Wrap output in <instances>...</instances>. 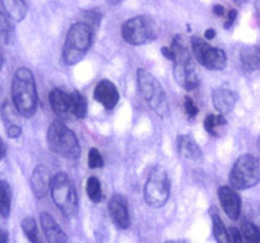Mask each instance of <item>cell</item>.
Returning a JSON list of instances; mask_svg holds the SVG:
<instances>
[{
	"instance_id": "cell-28",
	"label": "cell",
	"mask_w": 260,
	"mask_h": 243,
	"mask_svg": "<svg viewBox=\"0 0 260 243\" xmlns=\"http://www.w3.org/2000/svg\"><path fill=\"white\" fill-rule=\"evenodd\" d=\"M12 23L9 17L4 12L0 11V45H7L12 40Z\"/></svg>"
},
{
	"instance_id": "cell-18",
	"label": "cell",
	"mask_w": 260,
	"mask_h": 243,
	"mask_svg": "<svg viewBox=\"0 0 260 243\" xmlns=\"http://www.w3.org/2000/svg\"><path fill=\"white\" fill-rule=\"evenodd\" d=\"M177 149L181 157L189 160H199L202 158V149L190 135H181L177 139Z\"/></svg>"
},
{
	"instance_id": "cell-11",
	"label": "cell",
	"mask_w": 260,
	"mask_h": 243,
	"mask_svg": "<svg viewBox=\"0 0 260 243\" xmlns=\"http://www.w3.org/2000/svg\"><path fill=\"white\" fill-rule=\"evenodd\" d=\"M218 199L227 217L232 220H237L241 213V197L234 187L222 186L218 189Z\"/></svg>"
},
{
	"instance_id": "cell-19",
	"label": "cell",
	"mask_w": 260,
	"mask_h": 243,
	"mask_svg": "<svg viewBox=\"0 0 260 243\" xmlns=\"http://www.w3.org/2000/svg\"><path fill=\"white\" fill-rule=\"evenodd\" d=\"M240 61L242 69L246 73H252L260 67V49L257 46L244 47L240 52Z\"/></svg>"
},
{
	"instance_id": "cell-14",
	"label": "cell",
	"mask_w": 260,
	"mask_h": 243,
	"mask_svg": "<svg viewBox=\"0 0 260 243\" xmlns=\"http://www.w3.org/2000/svg\"><path fill=\"white\" fill-rule=\"evenodd\" d=\"M49 102L52 111L60 119H69L72 115L71 93H65L61 89H52L49 94Z\"/></svg>"
},
{
	"instance_id": "cell-20",
	"label": "cell",
	"mask_w": 260,
	"mask_h": 243,
	"mask_svg": "<svg viewBox=\"0 0 260 243\" xmlns=\"http://www.w3.org/2000/svg\"><path fill=\"white\" fill-rule=\"evenodd\" d=\"M0 3L3 7L4 13L12 21L21 22L26 17L27 9H28L26 0H0Z\"/></svg>"
},
{
	"instance_id": "cell-1",
	"label": "cell",
	"mask_w": 260,
	"mask_h": 243,
	"mask_svg": "<svg viewBox=\"0 0 260 243\" xmlns=\"http://www.w3.org/2000/svg\"><path fill=\"white\" fill-rule=\"evenodd\" d=\"M12 99L16 111L23 117H32L37 111V89L32 72L27 67L16 70L12 79Z\"/></svg>"
},
{
	"instance_id": "cell-10",
	"label": "cell",
	"mask_w": 260,
	"mask_h": 243,
	"mask_svg": "<svg viewBox=\"0 0 260 243\" xmlns=\"http://www.w3.org/2000/svg\"><path fill=\"white\" fill-rule=\"evenodd\" d=\"M191 47L195 59L207 69L219 72L226 67L227 56L222 49L211 46L208 42L199 37H194L191 40Z\"/></svg>"
},
{
	"instance_id": "cell-25",
	"label": "cell",
	"mask_w": 260,
	"mask_h": 243,
	"mask_svg": "<svg viewBox=\"0 0 260 243\" xmlns=\"http://www.w3.org/2000/svg\"><path fill=\"white\" fill-rule=\"evenodd\" d=\"M86 192L88 195L89 199L92 200L93 202L99 204V202L102 201L104 199V192H102V186H101V182L97 177H89L87 180V184H86Z\"/></svg>"
},
{
	"instance_id": "cell-36",
	"label": "cell",
	"mask_w": 260,
	"mask_h": 243,
	"mask_svg": "<svg viewBox=\"0 0 260 243\" xmlns=\"http://www.w3.org/2000/svg\"><path fill=\"white\" fill-rule=\"evenodd\" d=\"M9 242V234L7 230L0 229V243H8Z\"/></svg>"
},
{
	"instance_id": "cell-33",
	"label": "cell",
	"mask_w": 260,
	"mask_h": 243,
	"mask_svg": "<svg viewBox=\"0 0 260 243\" xmlns=\"http://www.w3.org/2000/svg\"><path fill=\"white\" fill-rule=\"evenodd\" d=\"M21 134L22 129L21 126L17 124L9 125L8 129H7V135H8V137H11V139H18V137L21 136Z\"/></svg>"
},
{
	"instance_id": "cell-44",
	"label": "cell",
	"mask_w": 260,
	"mask_h": 243,
	"mask_svg": "<svg viewBox=\"0 0 260 243\" xmlns=\"http://www.w3.org/2000/svg\"><path fill=\"white\" fill-rule=\"evenodd\" d=\"M2 64H3V56L0 54V66H2Z\"/></svg>"
},
{
	"instance_id": "cell-31",
	"label": "cell",
	"mask_w": 260,
	"mask_h": 243,
	"mask_svg": "<svg viewBox=\"0 0 260 243\" xmlns=\"http://www.w3.org/2000/svg\"><path fill=\"white\" fill-rule=\"evenodd\" d=\"M184 110H185V114L187 115L189 119H192L198 115V107L195 106L194 101H192L190 97H185V101H184Z\"/></svg>"
},
{
	"instance_id": "cell-8",
	"label": "cell",
	"mask_w": 260,
	"mask_h": 243,
	"mask_svg": "<svg viewBox=\"0 0 260 243\" xmlns=\"http://www.w3.org/2000/svg\"><path fill=\"white\" fill-rule=\"evenodd\" d=\"M157 34H158V27L156 22L147 16H138L127 19L121 27L122 39L125 40V42L134 46L153 41Z\"/></svg>"
},
{
	"instance_id": "cell-43",
	"label": "cell",
	"mask_w": 260,
	"mask_h": 243,
	"mask_svg": "<svg viewBox=\"0 0 260 243\" xmlns=\"http://www.w3.org/2000/svg\"><path fill=\"white\" fill-rule=\"evenodd\" d=\"M256 145H257V149H259V152H260V136H259V139H257Z\"/></svg>"
},
{
	"instance_id": "cell-37",
	"label": "cell",
	"mask_w": 260,
	"mask_h": 243,
	"mask_svg": "<svg viewBox=\"0 0 260 243\" xmlns=\"http://www.w3.org/2000/svg\"><path fill=\"white\" fill-rule=\"evenodd\" d=\"M214 36H216V31L213 28H208L204 32V39L206 40H213Z\"/></svg>"
},
{
	"instance_id": "cell-39",
	"label": "cell",
	"mask_w": 260,
	"mask_h": 243,
	"mask_svg": "<svg viewBox=\"0 0 260 243\" xmlns=\"http://www.w3.org/2000/svg\"><path fill=\"white\" fill-rule=\"evenodd\" d=\"M213 13L216 14V16H218V17L223 16V14H224V8L222 6H214L213 7Z\"/></svg>"
},
{
	"instance_id": "cell-32",
	"label": "cell",
	"mask_w": 260,
	"mask_h": 243,
	"mask_svg": "<svg viewBox=\"0 0 260 243\" xmlns=\"http://www.w3.org/2000/svg\"><path fill=\"white\" fill-rule=\"evenodd\" d=\"M229 235H230V240H231V243H245L241 230L237 229L236 227L230 228Z\"/></svg>"
},
{
	"instance_id": "cell-40",
	"label": "cell",
	"mask_w": 260,
	"mask_h": 243,
	"mask_svg": "<svg viewBox=\"0 0 260 243\" xmlns=\"http://www.w3.org/2000/svg\"><path fill=\"white\" fill-rule=\"evenodd\" d=\"M254 7H255V11H256L257 16L260 17V0H255L254 3Z\"/></svg>"
},
{
	"instance_id": "cell-4",
	"label": "cell",
	"mask_w": 260,
	"mask_h": 243,
	"mask_svg": "<svg viewBox=\"0 0 260 243\" xmlns=\"http://www.w3.org/2000/svg\"><path fill=\"white\" fill-rule=\"evenodd\" d=\"M47 145L56 155L67 159H77L81 157V145L76 134L61 121L50 125L46 135Z\"/></svg>"
},
{
	"instance_id": "cell-21",
	"label": "cell",
	"mask_w": 260,
	"mask_h": 243,
	"mask_svg": "<svg viewBox=\"0 0 260 243\" xmlns=\"http://www.w3.org/2000/svg\"><path fill=\"white\" fill-rule=\"evenodd\" d=\"M12 209V189L6 180H0V217L8 218Z\"/></svg>"
},
{
	"instance_id": "cell-2",
	"label": "cell",
	"mask_w": 260,
	"mask_h": 243,
	"mask_svg": "<svg viewBox=\"0 0 260 243\" xmlns=\"http://www.w3.org/2000/svg\"><path fill=\"white\" fill-rule=\"evenodd\" d=\"M93 31L83 22H77L69 28L62 47V60L67 65H76L86 56L92 44Z\"/></svg>"
},
{
	"instance_id": "cell-29",
	"label": "cell",
	"mask_w": 260,
	"mask_h": 243,
	"mask_svg": "<svg viewBox=\"0 0 260 243\" xmlns=\"http://www.w3.org/2000/svg\"><path fill=\"white\" fill-rule=\"evenodd\" d=\"M82 18H83V23H86L92 31H96L101 24V13L94 9H89V11H84L82 13Z\"/></svg>"
},
{
	"instance_id": "cell-34",
	"label": "cell",
	"mask_w": 260,
	"mask_h": 243,
	"mask_svg": "<svg viewBox=\"0 0 260 243\" xmlns=\"http://www.w3.org/2000/svg\"><path fill=\"white\" fill-rule=\"evenodd\" d=\"M236 18H237V11H236V9H232V11H230L229 17H227V21H226V23H224V28L229 29L230 27L234 24V22L236 21Z\"/></svg>"
},
{
	"instance_id": "cell-30",
	"label": "cell",
	"mask_w": 260,
	"mask_h": 243,
	"mask_svg": "<svg viewBox=\"0 0 260 243\" xmlns=\"http://www.w3.org/2000/svg\"><path fill=\"white\" fill-rule=\"evenodd\" d=\"M88 166L89 168L96 169L104 167V157H102L101 153L96 149V148H92L88 152Z\"/></svg>"
},
{
	"instance_id": "cell-6",
	"label": "cell",
	"mask_w": 260,
	"mask_h": 243,
	"mask_svg": "<svg viewBox=\"0 0 260 243\" xmlns=\"http://www.w3.org/2000/svg\"><path fill=\"white\" fill-rule=\"evenodd\" d=\"M49 192L52 197V201L65 217H74L77 214L78 197H77L73 182L69 179L68 175L59 172L54 177H51Z\"/></svg>"
},
{
	"instance_id": "cell-23",
	"label": "cell",
	"mask_w": 260,
	"mask_h": 243,
	"mask_svg": "<svg viewBox=\"0 0 260 243\" xmlns=\"http://www.w3.org/2000/svg\"><path fill=\"white\" fill-rule=\"evenodd\" d=\"M212 215V223H213V234L214 239L217 243H231L229 235V230L224 227L223 222H222L221 218L218 217L216 212L211 213Z\"/></svg>"
},
{
	"instance_id": "cell-3",
	"label": "cell",
	"mask_w": 260,
	"mask_h": 243,
	"mask_svg": "<svg viewBox=\"0 0 260 243\" xmlns=\"http://www.w3.org/2000/svg\"><path fill=\"white\" fill-rule=\"evenodd\" d=\"M170 47L175 55L172 62H174V78L176 83L186 91H192V89L198 88V73H197L194 61L191 60V56H190L186 47L182 45L179 37H175Z\"/></svg>"
},
{
	"instance_id": "cell-7",
	"label": "cell",
	"mask_w": 260,
	"mask_h": 243,
	"mask_svg": "<svg viewBox=\"0 0 260 243\" xmlns=\"http://www.w3.org/2000/svg\"><path fill=\"white\" fill-rule=\"evenodd\" d=\"M260 182V162L251 154L239 157L230 172V184L235 190H247Z\"/></svg>"
},
{
	"instance_id": "cell-38",
	"label": "cell",
	"mask_w": 260,
	"mask_h": 243,
	"mask_svg": "<svg viewBox=\"0 0 260 243\" xmlns=\"http://www.w3.org/2000/svg\"><path fill=\"white\" fill-rule=\"evenodd\" d=\"M6 153H7V147H6V144H4L3 139L0 137V160L6 157Z\"/></svg>"
},
{
	"instance_id": "cell-42",
	"label": "cell",
	"mask_w": 260,
	"mask_h": 243,
	"mask_svg": "<svg viewBox=\"0 0 260 243\" xmlns=\"http://www.w3.org/2000/svg\"><path fill=\"white\" fill-rule=\"evenodd\" d=\"M167 243H185V242H181V240H170V242Z\"/></svg>"
},
{
	"instance_id": "cell-24",
	"label": "cell",
	"mask_w": 260,
	"mask_h": 243,
	"mask_svg": "<svg viewBox=\"0 0 260 243\" xmlns=\"http://www.w3.org/2000/svg\"><path fill=\"white\" fill-rule=\"evenodd\" d=\"M227 124L226 119H224L223 115H208L204 120V129L208 132L209 135H213V136H218L219 130Z\"/></svg>"
},
{
	"instance_id": "cell-12",
	"label": "cell",
	"mask_w": 260,
	"mask_h": 243,
	"mask_svg": "<svg viewBox=\"0 0 260 243\" xmlns=\"http://www.w3.org/2000/svg\"><path fill=\"white\" fill-rule=\"evenodd\" d=\"M109 214L112 223L120 229H126L130 225L127 201L122 195H114L109 202Z\"/></svg>"
},
{
	"instance_id": "cell-35",
	"label": "cell",
	"mask_w": 260,
	"mask_h": 243,
	"mask_svg": "<svg viewBox=\"0 0 260 243\" xmlns=\"http://www.w3.org/2000/svg\"><path fill=\"white\" fill-rule=\"evenodd\" d=\"M161 52H162V54H164V56L167 57V59H169V60H171V61H172V60H174L175 55H174V51H172L171 47H162Z\"/></svg>"
},
{
	"instance_id": "cell-15",
	"label": "cell",
	"mask_w": 260,
	"mask_h": 243,
	"mask_svg": "<svg viewBox=\"0 0 260 243\" xmlns=\"http://www.w3.org/2000/svg\"><path fill=\"white\" fill-rule=\"evenodd\" d=\"M40 222H41V228L49 243H69L68 237L62 230V228L57 224L56 220L49 213H42L41 217H40Z\"/></svg>"
},
{
	"instance_id": "cell-22",
	"label": "cell",
	"mask_w": 260,
	"mask_h": 243,
	"mask_svg": "<svg viewBox=\"0 0 260 243\" xmlns=\"http://www.w3.org/2000/svg\"><path fill=\"white\" fill-rule=\"evenodd\" d=\"M71 103H72V115L77 119H84L87 116V99L83 94L79 92H72L71 93Z\"/></svg>"
},
{
	"instance_id": "cell-16",
	"label": "cell",
	"mask_w": 260,
	"mask_h": 243,
	"mask_svg": "<svg viewBox=\"0 0 260 243\" xmlns=\"http://www.w3.org/2000/svg\"><path fill=\"white\" fill-rule=\"evenodd\" d=\"M50 184H51V177L49 169L45 166H37L31 176V189L36 199H42L46 196L47 192L50 191Z\"/></svg>"
},
{
	"instance_id": "cell-27",
	"label": "cell",
	"mask_w": 260,
	"mask_h": 243,
	"mask_svg": "<svg viewBox=\"0 0 260 243\" xmlns=\"http://www.w3.org/2000/svg\"><path fill=\"white\" fill-rule=\"evenodd\" d=\"M241 233L245 243H260V227H257L254 223H242Z\"/></svg>"
},
{
	"instance_id": "cell-26",
	"label": "cell",
	"mask_w": 260,
	"mask_h": 243,
	"mask_svg": "<svg viewBox=\"0 0 260 243\" xmlns=\"http://www.w3.org/2000/svg\"><path fill=\"white\" fill-rule=\"evenodd\" d=\"M22 230L29 243H41L39 237V230H37L36 220L32 217H27L22 220Z\"/></svg>"
},
{
	"instance_id": "cell-5",
	"label": "cell",
	"mask_w": 260,
	"mask_h": 243,
	"mask_svg": "<svg viewBox=\"0 0 260 243\" xmlns=\"http://www.w3.org/2000/svg\"><path fill=\"white\" fill-rule=\"evenodd\" d=\"M139 93L142 94L148 106L158 115L159 117H167L170 114L169 102L166 93L162 88L157 78L146 69H138L137 72Z\"/></svg>"
},
{
	"instance_id": "cell-17",
	"label": "cell",
	"mask_w": 260,
	"mask_h": 243,
	"mask_svg": "<svg viewBox=\"0 0 260 243\" xmlns=\"http://www.w3.org/2000/svg\"><path fill=\"white\" fill-rule=\"evenodd\" d=\"M212 101H213V106L218 111V114L224 116L234 110L237 102V94L230 89L218 88L212 93Z\"/></svg>"
},
{
	"instance_id": "cell-9",
	"label": "cell",
	"mask_w": 260,
	"mask_h": 243,
	"mask_svg": "<svg viewBox=\"0 0 260 243\" xmlns=\"http://www.w3.org/2000/svg\"><path fill=\"white\" fill-rule=\"evenodd\" d=\"M170 190H171V185H170L167 172L162 167H154L149 173L146 186H144V200L147 205L154 209L165 206L169 201Z\"/></svg>"
},
{
	"instance_id": "cell-41",
	"label": "cell",
	"mask_w": 260,
	"mask_h": 243,
	"mask_svg": "<svg viewBox=\"0 0 260 243\" xmlns=\"http://www.w3.org/2000/svg\"><path fill=\"white\" fill-rule=\"evenodd\" d=\"M106 3L109 4H112V6H117V4H120L122 2V0H105Z\"/></svg>"
},
{
	"instance_id": "cell-13",
	"label": "cell",
	"mask_w": 260,
	"mask_h": 243,
	"mask_svg": "<svg viewBox=\"0 0 260 243\" xmlns=\"http://www.w3.org/2000/svg\"><path fill=\"white\" fill-rule=\"evenodd\" d=\"M94 99L106 110H112L117 105L120 99L119 91H117L116 86L110 80L104 79L101 80L94 88L93 93Z\"/></svg>"
}]
</instances>
